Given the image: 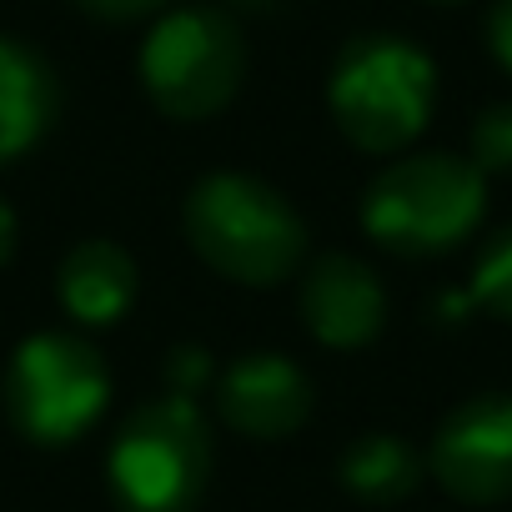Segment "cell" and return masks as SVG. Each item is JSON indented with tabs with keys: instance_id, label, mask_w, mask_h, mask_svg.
Here are the masks:
<instances>
[{
	"instance_id": "1",
	"label": "cell",
	"mask_w": 512,
	"mask_h": 512,
	"mask_svg": "<svg viewBox=\"0 0 512 512\" xmlns=\"http://www.w3.org/2000/svg\"><path fill=\"white\" fill-rule=\"evenodd\" d=\"M186 236L211 272L246 287L282 282L307 251V226L292 201L241 171L196 181V191L186 196Z\"/></svg>"
},
{
	"instance_id": "2",
	"label": "cell",
	"mask_w": 512,
	"mask_h": 512,
	"mask_svg": "<svg viewBox=\"0 0 512 512\" xmlns=\"http://www.w3.org/2000/svg\"><path fill=\"white\" fill-rule=\"evenodd\" d=\"M482 206L487 191L472 161L447 151H422V156H402L367 186L362 221L372 241H382L387 251L432 256L457 246L482 221Z\"/></svg>"
},
{
	"instance_id": "3",
	"label": "cell",
	"mask_w": 512,
	"mask_h": 512,
	"mask_svg": "<svg viewBox=\"0 0 512 512\" xmlns=\"http://www.w3.org/2000/svg\"><path fill=\"white\" fill-rule=\"evenodd\" d=\"M432 61L397 36H357L332 66V116L362 151H402L432 116Z\"/></svg>"
},
{
	"instance_id": "4",
	"label": "cell",
	"mask_w": 512,
	"mask_h": 512,
	"mask_svg": "<svg viewBox=\"0 0 512 512\" xmlns=\"http://www.w3.org/2000/svg\"><path fill=\"white\" fill-rule=\"evenodd\" d=\"M211 437L191 397H156L111 442V492L121 512H191L206 492Z\"/></svg>"
},
{
	"instance_id": "5",
	"label": "cell",
	"mask_w": 512,
	"mask_h": 512,
	"mask_svg": "<svg viewBox=\"0 0 512 512\" xmlns=\"http://www.w3.org/2000/svg\"><path fill=\"white\" fill-rule=\"evenodd\" d=\"M111 377L96 347L66 332H41L21 342L6 367V417L21 437L41 447H61L81 437L106 407Z\"/></svg>"
},
{
	"instance_id": "6",
	"label": "cell",
	"mask_w": 512,
	"mask_h": 512,
	"mask_svg": "<svg viewBox=\"0 0 512 512\" xmlns=\"http://www.w3.org/2000/svg\"><path fill=\"white\" fill-rule=\"evenodd\" d=\"M246 76V46L231 16L221 11H176L166 16L141 51V81L151 101L176 121L216 116Z\"/></svg>"
},
{
	"instance_id": "7",
	"label": "cell",
	"mask_w": 512,
	"mask_h": 512,
	"mask_svg": "<svg viewBox=\"0 0 512 512\" xmlns=\"http://www.w3.org/2000/svg\"><path fill=\"white\" fill-rule=\"evenodd\" d=\"M432 477L462 502L512 497V397L482 392L447 412L432 437Z\"/></svg>"
},
{
	"instance_id": "8",
	"label": "cell",
	"mask_w": 512,
	"mask_h": 512,
	"mask_svg": "<svg viewBox=\"0 0 512 512\" xmlns=\"http://www.w3.org/2000/svg\"><path fill=\"white\" fill-rule=\"evenodd\" d=\"M221 417L246 437H292L312 417V382L297 362L277 352H256L226 367L221 377Z\"/></svg>"
},
{
	"instance_id": "9",
	"label": "cell",
	"mask_w": 512,
	"mask_h": 512,
	"mask_svg": "<svg viewBox=\"0 0 512 512\" xmlns=\"http://www.w3.org/2000/svg\"><path fill=\"white\" fill-rule=\"evenodd\" d=\"M302 317L307 332L327 347H362L382 332L387 317V292L372 277V267H362L357 256H322L312 262L307 282H302Z\"/></svg>"
},
{
	"instance_id": "10",
	"label": "cell",
	"mask_w": 512,
	"mask_h": 512,
	"mask_svg": "<svg viewBox=\"0 0 512 512\" xmlns=\"http://www.w3.org/2000/svg\"><path fill=\"white\" fill-rule=\"evenodd\" d=\"M51 121H56L51 66L31 46L0 36V161H16L21 151H31Z\"/></svg>"
},
{
	"instance_id": "11",
	"label": "cell",
	"mask_w": 512,
	"mask_h": 512,
	"mask_svg": "<svg viewBox=\"0 0 512 512\" xmlns=\"http://www.w3.org/2000/svg\"><path fill=\"white\" fill-rule=\"evenodd\" d=\"M136 297V267L116 241H81L61 262V302L76 322L106 327Z\"/></svg>"
},
{
	"instance_id": "12",
	"label": "cell",
	"mask_w": 512,
	"mask_h": 512,
	"mask_svg": "<svg viewBox=\"0 0 512 512\" xmlns=\"http://www.w3.org/2000/svg\"><path fill=\"white\" fill-rule=\"evenodd\" d=\"M417 477H422V467H417L412 447L387 437V432L357 437L342 457V482L367 502H397L417 487Z\"/></svg>"
},
{
	"instance_id": "13",
	"label": "cell",
	"mask_w": 512,
	"mask_h": 512,
	"mask_svg": "<svg viewBox=\"0 0 512 512\" xmlns=\"http://www.w3.org/2000/svg\"><path fill=\"white\" fill-rule=\"evenodd\" d=\"M472 297H477L492 317L512 322V226L497 231V236L482 246L477 277H472Z\"/></svg>"
},
{
	"instance_id": "14",
	"label": "cell",
	"mask_w": 512,
	"mask_h": 512,
	"mask_svg": "<svg viewBox=\"0 0 512 512\" xmlns=\"http://www.w3.org/2000/svg\"><path fill=\"white\" fill-rule=\"evenodd\" d=\"M472 166L477 171H512V101L487 106L472 121Z\"/></svg>"
},
{
	"instance_id": "15",
	"label": "cell",
	"mask_w": 512,
	"mask_h": 512,
	"mask_svg": "<svg viewBox=\"0 0 512 512\" xmlns=\"http://www.w3.org/2000/svg\"><path fill=\"white\" fill-rule=\"evenodd\" d=\"M81 11H91L96 21H141L151 11H161L166 0H76Z\"/></svg>"
},
{
	"instance_id": "16",
	"label": "cell",
	"mask_w": 512,
	"mask_h": 512,
	"mask_svg": "<svg viewBox=\"0 0 512 512\" xmlns=\"http://www.w3.org/2000/svg\"><path fill=\"white\" fill-rule=\"evenodd\" d=\"M487 46L512 71V0H497V6H492V16H487Z\"/></svg>"
},
{
	"instance_id": "17",
	"label": "cell",
	"mask_w": 512,
	"mask_h": 512,
	"mask_svg": "<svg viewBox=\"0 0 512 512\" xmlns=\"http://www.w3.org/2000/svg\"><path fill=\"white\" fill-rule=\"evenodd\" d=\"M201 377H206V357H201L196 347H181V352L171 357V382H176V397H186L191 387H201Z\"/></svg>"
},
{
	"instance_id": "18",
	"label": "cell",
	"mask_w": 512,
	"mask_h": 512,
	"mask_svg": "<svg viewBox=\"0 0 512 512\" xmlns=\"http://www.w3.org/2000/svg\"><path fill=\"white\" fill-rule=\"evenodd\" d=\"M11 246H16V216H11V206H6V201H0V267H6Z\"/></svg>"
},
{
	"instance_id": "19",
	"label": "cell",
	"mask_w": 512,
	"mask_h": 512,
	"mask_svg": "<svg viewBox=\"0 0 512 512\" xmlns=\"http://www.w3.org/2000/svg\"><path fill=\"white\" fill-rule=\"evenodd\" d=\"M226 6H236V11H272V6H282V0H226Z\"/></svg>"
},
{
	"instance_id": "20",
	"label": "cell",
	"mask_w": 512,
	"mask_h": 512,
	"mask_svg": "<svg viewBox=\"0 0 512 512\" xmlns=\"http://www.w3.org/2000/svg\"><path fill=\"white\" fill-rule=\"evenodd\" d=\"M432 6H457V0H432Z\"/></svg>"
}]
</instances>
